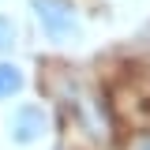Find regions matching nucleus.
Returning <instances> with one entry per match:
<instances>
[{"label":"nucleus","mask_w":150,"mask_h":150,"mask_svg":"<svg viewBox=\"0 0 150 150\" xmlns=\"http://www.w3.org/2000/svg\"><path fill=\"white\" fill-rule=\"evenodd\" d=\"M41 34L56 45H75L79 41V11L71 0H30Z\"/></svg>","instance_id":"1"},{"label":"nucleus","mask_w":150,"mask_h":150,"mask_svg":"<svg viewBox=\"0 0 150 150\" xmlns=\"http://www.w3.org/2000/svg\"><path fill=\"white\" fill-rule=\"evenodd\" d=\"M45 135H49V112H45V105L26 101V105H19L8 116V139L19 143V146H34Z\"/></svg>","instance_id":"2"},{"label":"nucleus","mask_w":150,"mask_h":150,"mask_svg":"<svg viewBox=\"0 0 150 150\" xmlns=\"http://www.w3.org/2000/svg\"><path fill=\"white\" fill-rule=\"evenodd\" d=\"M23 86H26L23 68H19V64H11V60H0V101H8V98L23 94Z\"/></svg>","instance_id":"3"},{"label":"nucleus","mask_w":150,"mask_h":150,"mask_svg":"<svg viewBox=\"0 0 150 150\" xmlns=\"http://www.w3.org/2000/svg\"><path fill=\"white\" fill-rule=\"evenodd\" d=\"M15 38H19V26L11 15H0V56H8L15 49Z\"/></svg>","instance_id":"4"},{"label":"nucleus","mask_w":150,"mask_h":150,"mask_svg":"<svg viewBox=\"0 0 150 150\" xmlns=\"http://www.w3.org/2000/svg\"><path fill=\"white\" fill-rule=\"evenodd\" d=\"M128 150H150V131H143V135H135L128 143Z\"/></svg>","instance_id":"5"}]
</instances>
